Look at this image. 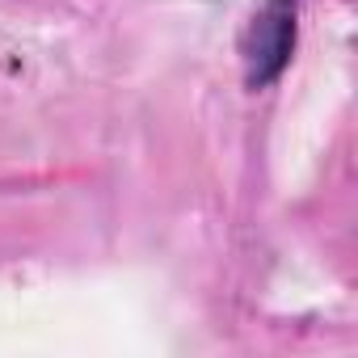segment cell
Segmentation results:
<instances>
[{
    "label": "cell",
    "mask_w": 358,
    "mask_h": 358,
    "mask_svg": "<svg viewBox=\"0 0 358 358\" xmlns=\"http://www.w3.org/2000/svg\"><path fill=\"white\" fill-rule=\"evenodd\" d=\"M291 51H295V0H266L241 38L249 89L274 85L291 64Z\"/></svg>",
    "instance_id": "1"
}]
</instances>
